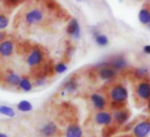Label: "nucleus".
I'll list each match as a JSON object with an SVG mask.
<instances>
[{"instance_id":"5701e85b","label":"nucleus","mask_w":150,"mask_h":137,"mask_svg":"<svg viewBox=\"0 0 150 137\" xmlns=\"http://www.w3.org/2000/svg\"><path fill=\"white\" fill-rule=\"evenodd\" d=\"M9 24V19L5 16L0 14V29H5Z\"/></svg>"},{"instance_id":"aec40b11","label":"nucleus","mask_w":150,"mask_h":137,"mask_svg":"<svg viewBox=\"0 0 150 137\" xmlns=\"http://www.w3.org/2000/svg\"><path fill=\"white\" fill-rule=\"evenodd\" d=\"M32 104L28 102V101H21L19 104H18V109L21 111H23V112H27V111H29L32 110Z\"/></svg>"},{"instance_id":"bb28decb","label":"nucleus","mask_w":150,"mask_h":137,"mask_svg":"<svg viewBox=\"0 0 150 137\" xmlns=\"http://www.w3.org/2000/svg\"><path fill=\"white\" fill-rule=\"evenodd\" d=\"M0 137H7V134H6L4 133H0Z\"/></svg>"},{"instance_id":"9d476101","label":"nucleus","mask_w":150,"mask_h":137,"mask_svg":"<svg viewBox=\"0 0 150 137\" xmlns=\"http://www.w3.org/2000/svg\"><path fill=\"white\" fill-rule=\"evenodd\" d=\"M66 32L75 37V38H78L80 36V25L77 21V20H75V19H71L70 20L69 23L67 24V27H66Z\"/></svg>"},{"instance_id":"a878e982","label":"nucleus","mask_w":150,"mask_h":137,"mask_svg":"<svg viewBox=\"0 0 150 137\" xmlns=\"http://www.w3.org/2000/svg\"><path fill=\"white\" fill-rule=\"evenodd\" d=\"M6 35L4 32H0V41H3L6 38Z\"/></svg>"},{"instance_id":"ddd939ff","label":"nucleus","mask_w":150,"mask_h":137,"mask_svg":"<svg viewBox=\"0 0 150 137\" xmlns=\"http://www.w3.org/2000/svg\"><path fill=\"white\" fill-rule=\"evenodd\" d=\"M113 68L117 71L118 70H123L127 66V62L125 60V58L122 56H117V57H114L109 63Z\"/></svg>"},{"instance_id":"4468645a","label":"nucleus","mask_w":150,"mask_h":137,"mask_svg":"<svg viewBox=\"0 0 150 137\" xmlns=\"http://www.w3.org/2000/svg\"><path fill=\"white\" fill-rule=\"evenodd\" d=\"M57 126L53 122H50L46 125H44L41 129V133L45 137H50L53 136L57 133Z\"/></svg>"},{"instance_id":"2eb2a0df","label":"nucleus","mask_w":150,"mask_h":137,"mask_svg":"<svg viewBox=\"0 0 150 137\" xmlns=\"http://www.w3.org/2000/svg\"><path fill=\"white\" fill-rule=\"evenodd\" d=\"M66 137H82V131L76 125L70 126L66 130Z\"/></svg>"},{"instance_id":"c85d7f7f","label":"nucleus","mask_w":150,"mask_h":137,"mask_svg":"<svg viewBox=\"0 0 150 137\" xmlns=\"http://www.w3.org/2000/svg\"><path fill=\"white\" fill-rule=\"evenodd\" d=\"M120 137H131V136H128V135H125V136H120Z\"/></svg>"},{"instance_id":"9b49d317","label":"nucleus","mask_w":150,"mask_h":137,"mask_svg":"<svg viewBox=\"0 0 150 137\" xmlns=\"http://www.w3.org/2000/svg\"><path fill=\"white\" fill-rule=\"evenodd\" d=\"M129 116H130L129 111L127 110L122 108V109H119V110H116L115 111V112L113 114V119H114V120L117 124L122 125V124L125 123L128 120Z\"/></svg>"},{"instance_id":"6ab92c4d","label":"nucleus","mask_w":150,"mask_h":137,"mask_svg":"<svg viewBox=\"0 0 150 137\" xmlns=\"http://www.w3.org/2000/svg\"><path fill=\"white\" fill-rule=\"evenodd\" d=\"M0 113L8 117H13L15 115V111L11 107L6 105H0Z\"/></svg>"},{"instance_id":"f8f14e48","label":"nucleus","mask_w":150,"mask_h":137,"mask_svg":"<svg viewBox=\"0 0 150 137\" xmlns=\"http://www.w3.org/2000/svg\"><path fill=\"white\" fill-rule=\"evenodd\" d=\"M91 101L93 102L94 106L98 110H103L107 104L106 98L103 95L98 93H95L91 96Z\"/></svg>"},{"instance_id":"393cba45","label":"nucleus","mask_w":150,"mask_h":137,"mask_svg":"<svg viewBox=\"0 0 150 137\" xmlns=\"http://www.w3.org/2000/svg\"><path fill=\"white\" fill-rule=\"evenodd\" d=\"M143 50H144L145 53L150 55V45H145L144 48H143Z\"/></svg>"},{"instance_id":"423d86ee","label":"nucleus","mask_w":150,"mask_h":137,"mask_svg":"<svg viewBox=\"0 0 150 137\" xmlns=\"http://www.w3.org/2000/svg\"><path fill=\"white\" fill-rule=\"evenodd\" d=\"M150 133V122L146 120L139 122L133 128L134 137H146Z\"/></svg>"},{"instance_id":"20e7f679","label":"nucleus","mask_w":150,"mask_h":137,"mask_svg":"<svg viewBox=\"0 0 150 137\" xmlns=\"http://www.w3.org/2000/svg\"><path fill=\"white\" fill-rule=\"evenodd\" d=\"M43 59H44L43 51L39 48H34L30 51L27 58V63L29 66L35 67V66H38L39 65H41Z\"/></svg>"},{"instance_id":"412c9836","label":"nucleus","mask_w":150,"mask_h":137,"mask_svg":"<svg viewBox=\"0 0 150 137\" xmlns=\"http://www.w3.org/2000/svg\"><path fill=\"white\" fill-rule=\"evenodd\" d=\"M64 87H65V89L68 90L69 92H73V91L76 90V89H77V82H76V81H75V80L71 79V80H69L65 83Z\"/></svg>"},{"instance_id":"a211bd4d","label":"nucleus","mask_w":150,"mask_h":137,"mask_svg":"<svg viewBox=\"0 0 150 137\" xmlns=\"http://www.w3.org/2000/svg\"><path fill=\"white\" fill-rule=\"evenodd\" d=\"M19 87L21 89H22L23 91L25 92H28L32 89L33 88V85L31 83V82L29 81L28 78H22L21 80V82L19 84Z\"/></svg>"},{"instance_id":"4be33fe9","label":"nucleus","mask_w":150,"mask_h":137,"mask_svg":"<svg viewBox=\"0 0 150 137\" xmlns=\"http://www.w3.org/2000/svg\"><path fill=\"white\" fill-rule=\"evenodd\" d=\"M23 1L24 0H3L4 5L7 7H15Z\"/></svg>"},{"instance_id":"dca6fc26","label":"nucleus","mask_w":150,"mask_h":137,"mask_svg":"<svg viewBox=\"0 0 150 137\" xmlns=\"http://www.w3.org/2000/svg\"><path fill=\"white\" fill-rule=\"evenodd\" d=\"M21 80V76L13 72H10L6 76V82L11 86H19Z\"/></svg>"},{"instance_id":"f03ea898","label":"nucleus","mask_w":150,"mask_h":137,"mask_svg":"<svg viewBox=\"0 0 150 137\" xmlns=\"http://www.w3.org/2000/svg\"><path fill=\"white\" fill-rule=\"evenodd\" d=\"M135 94L139 100L148 102L150 99V80L148 78L138 80L135 85Z\"/></svg>"},{"instance_id":"f257e3e1","label":"nucleus","mask_w":150,"mask_h":137,"mask_svg":"<svg viewBox=\"0 0 150 137\" xmlns=\"http://www.w3.org/2000/svg\"><path fill=\"white\" fill-rule=\"evenodd\" d=\"M108 96L111 105L116 110L122 109L128 97V91L125 86L121 82H113L108 89Z\"/></svg>"},{"instance_id":"cd10ccee","label":"nucleus","mask_w":150,"mask_h":137,"mask_svg":"<svg viewBox=\"0 0 150 137\" xmlns=\"http://www.w3.org/2000/svg\"><path fill=\"white\" fill-rule=\"evenodd\" d=\"M148 104V108L150 109V99H149V101H148V104Z\"/></svg>"},{"instance_id":"c756f323","label":"nucleus","mask_w":150,"mask_h":137,"mask_svg":"<svg viewBox=\"0 0 150 137\" xmlns=\"http://www.w3.org/2000/svg\"><path fill=\"white\" fill-rule=\"evenodd\" d=\"M148 27H149V28H150V22H149V25H148Z\"/></svg>"},{"instance_id":"f3484780","label":"nucleus","mask_w":150,"mask_h":137,"mask_svg":"<svg viewBox=\"0 0 150 137\" xmlns=\"http://www.w3.org/2000/svg\"><path fill=\"white\" fill-rule=\"evenodd\" d=\"M94 36H95V40L96 43L99 45V46H106L109 43V39L106 35L100 34L99 32L94 33Z\"/></svg>"},{"instance_id":"7ed1b4c3","label":"nucleus","mask_w":150,"mask_h":137,"mask_svg":"<svg viewBox=\"0 0 150 137\" xmlns=\"http://www.w3.org/2000/svg\"><path fill=\"white\" fill-rule=\"evenodd\" d=\"M45 20V13L41 8H32L25 14V21L29 25H39Z\"/></svg>"},{"instance_id":"1a4fd4ad","label":"nucleus","mask_w":150,"mask_h":137,"mask_svg":"<svg viewBox=\"0 0 150 137\" xmlns=\"http://www.w3.org/2000/svg\"><path fill=\"white\" fill-rule=\"evenodd\" d=\"M95 120L99 125L109 126L112 122L113 118H112L111 114L109 113V112H107V111H100V112H97L96 114Z\"/></svg>"},{"instance_id":"0eeeda50","label":"nucleus","mask_w":150,"mask_h":137,"mask_svg":"<svg viewBox=\"0 0 150 137\" xmlns=\"http://www.w3.org/2000/svg\"><path fill=\"white\" fill-rule=\"evenodd\" d=\"M139 20L141 24L148 26L150 22V0L146 2L141 7L139 13Z\"/></svg>"},{"instance_id":"39448f33","label":"nucleus","mask_w":150,"mask_h":137,"mask_svg":"<svg viewBox=\"0 0 150 137\" xmlns=\"http://www.w3.org/2000/svg\"><path fill=\"white\" fill-rule=\"evenodd\" d=\"M98 75L103 80H111L116 76L117 70L113 68L109 63L107 65H101L97 70Z\"/></svg>"},{"instance_id":"b1692460","label":"nucleus","mask_w":150,"mask_h":137,"mask_svg":"<svg viewBox=\"0 0 150 137\" xmlns=\"http://www.w3.org/2000/svg\"><path fill=\"white\" fill-rule=\"evenodd\" d=\"M66 70V65L64 63H58L57 65H56L55 66V71L58 74L64 73Z\"/></svg>"},{"instance_id":"6e6552de","label":"nucleus","mask_w":150,"mask_h":137,"mask_svg":"<svg viewBox=\"0 0 150 137\" xmlns=\"http://www.w3.org/2000/svg\"><path fill=\"white\" fill-rule=\"evenodd\" d=\"M14 45L11 41H4L0 43V56L2 57H8L13 55Z\"/></svg>"}]
</instances>
